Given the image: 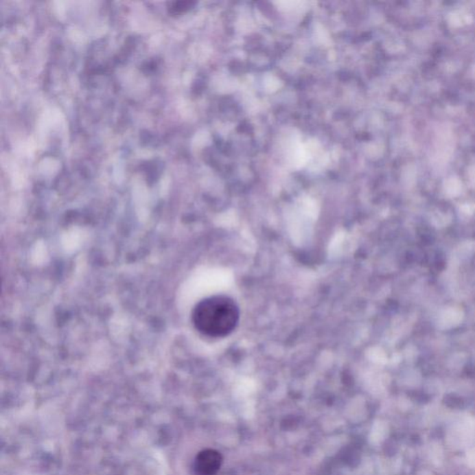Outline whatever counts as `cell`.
<instances>
[{
    "label": "cell",
    "instance_id": "1",
    "mask_svg": "<svg viewBox=\"0 0 475 475\" xmlns=\"http://www.w3.org/2000/svg\"><path fill=\"white\" fill-rule=\"evenodd\" d=\"M239 321V307L233 299L226 295L205 298L200 301L192 311L195 328L208 337L228 336L236 329Z\"/></svg>",
    "mask_w": 475,
    "mask_h": 475
},
{
    "label": "cell",
    "instance_id": "2",
    "mask_svg": "<svg viewBox=\"0 0 475 475\" xmlns=\"http://www.w3.org/2000/svg\"><path fill=\"white\" fill-rule=\"evenodd\" d=\"M221 464V456L215 450L202 451L195 460V472L198 475H215Z\"/></svg>",
    "mask_w": 475,
    "mask_h": 475
}]
</instances>
